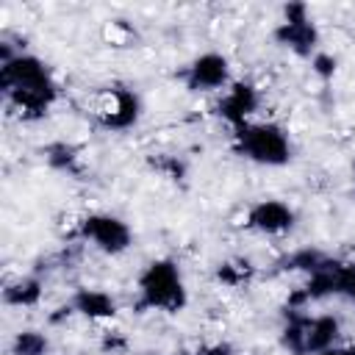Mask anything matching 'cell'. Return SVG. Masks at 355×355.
Masks as SVG:
<instances>
[{"label":"cell","mask_w":355,"mask_h":355,"mask_svg":"<svg viewBox=\"0 0 355 355\" xmlns=\"http://www.w3.org/2000/svg\"><path fill=\"white\" fill-rule=\"evenodd\" d=\"M0 89L6 103L22 119H42L58 100V83L50 67L33 53H14L0 61Z\"/></svg>","instance_id":"cell-1"},{"label":"cell","mask_w":355,"mask_h":355,"mask_svg":"<svg viewBox=\"0 0 355 355\" xmlns=\"http://www.w3.org/2000/svg\"><path fill=\"white\" fill-rule=\"evenodd\" d=\"M139 300L136 311H164V313H180L189 305V291L180 275L178 261L172 258H155L150 261L136 280Z\"/></svg>","instance_id":"cell-2"},{"label":"cell","mask_w":355,"mask_h":355,"mask_svg":"<svg viewBox=\"0 0 355 355\" xmlns=\"http://www.w3.org/2000/svg\"><path fill=\"white\" fill-rule=\"evenodd\" d=\"M236 155L258 164V166H286L291 161V139L288 130L277 122H247L233 130Z\"/></svg>","instance_id":"cell-3"},{"label":"cell","mask_w":355,"mask_h":355,"mask_svg":"<svg viewBox=\"0 0 355 355\" xmlns=\"http://www.w3.org/2000/svg\"><path fill=\"white\" fill-rule=\"evenodd\" d=\"M272 39L286 47L288 53H294L297 58H313L319 53V28L308 11L305 3H288L283 6V19L275 25Z\"/></svg>","instance_id":"cell-4"},{"label":"cell","mask_w":355,"mask_h":355,"mask_svg":"<svg viewBox=\"0 0 355 355\" xmlns=\"http://www.w3.org/2000/svg\"><path fill=\"white\" fill-rule=\"evenodd\" d=\"M78 239L86 241V244H92L103 255H122L133 244V230L116 214L92 211V214H86L78 222Z\"/></svg>","instance_id":"cell-5"},{"label":"cell","mask_w":355,"mask_h":355,"mask_svg":"<svg viewBox=\"0 0 355 355\" xmlns=\"http://www.w3.org/2000/svg\"><path fill=\"white\" fill-rule=\"evenodd\" d=\"M178 78L183 80V86L189 92H222L233 83L227 55H222L216 50H208V53H200L197 58H191L178 72Z\"/></svg>","instance_id":"cell-6"},{"label":"cell","mask_w":355,"mask_h":355,"mask_svg":"<svg viewBox=\"0 0 355 355\" xmlns=\"http://www.w3.org/2000/svg\"><path fill=\"white\" fill-rule=\"evenodd\" d=\"M141 116V97L128 86H108L103 92V105L97 111V122L105 130H130Z\"/></svg>","instance_id":"cell-7"},{"label":"cell","mask_w":355,"mask_h":355,"mask_svg":"<svg viewBox=\"0 0 355 355\" xmlns=\"http://www.w3.org/2000/svg\"><path fill=\"white\" fill-rule=\"evenodd\" d=\"M258 105H261L258 86L250 83V80H233V83L222 92V97L216 100L214 114H216L219 119H225V122L236 130V128L252 122V114L258 111Z\"/></svg>","instance_id":"cell-8"},{"label":"cell","mask_w":355,"mask_h":355,"mask_svg":"<svg viewBox=\"0 0 355 355\" xmlns=\"http://www.w3.org/2000/svg\"><path fill=\"white\" fill-rule=\"evenodd\" d=\"M244 225L261 236H283L297 225V214L288 202L269 197V200H258L247 208Z\"/></svg>","instance_id":"cell-9"},{"label":"cell","mask_w":355,"mask_h":355,"mask_svg":"<svg viewBox=\"0 0 355 355\" xmlns=\"http://www.w3.org/2000/svg\"><path fill=\"white\" fill-rule=\"evenodd\" d=\"M67 305L72 308V313H78L83 319H92V322H103V319L116 316V300L103 288H89V286L75 288Z\"/></svg>","instance_id":"cell-10"},{"label":"cell","mask_w":355,"mask_h":355,"mask_svg":"<svg viewBox=\"0 0 355 355\" xmlns=\"http://www.w3.org/2000/svg\"><path fill=\"white\" fill-rule=\"evenodd\" d=\"M341 336V324L333 313H319V316H308L305 324V355H319L330 347L338 344Z\"/></svg>","instance_id":"cell-11"},{"label":"cell","mask_w":355,"mask_h":355,"mask_svg":"<svg viewBox=\"0 0 355 355\" xmlns=\"http://www.w3.org/2000/svg\"><path fill=\"white\" fill-rule=\"evenodd\" d=\"M44 294V280L31 272V275H19L14 280L6 283L3 288V302L8 308H33Z\"/></svg>","instance_id":"cell-12"},{"label":"cell","mask_w":355,"mask_h":355,"mask_svg":"<svg viewBox=\"0 0 355 355\" xmlns=\"http://www.w3.org/2000/svg\"><path fill=\"white\" fill-rule=\"evenodd\" d=\"M42 155L47 161L50 169L55 172H64V175H80L83 172V164H80V147L72 144V141H50L42 147Z\"/></svg>","instance_id":"cell-13"},{"label":"cell","mask_w":355,"mask_h":355,"mask_svg":"<svg viewBox=\"0 0 355 355\" xmlns=\"http://www.w3.org/2000/svg\"><path fill=\"white\" fill-rule=\"evenodd\" d=\"M333 261V255L316 250V247H300L294 252H288L277 266L286 269V272H305V275H313L319 269H324L327 263Z\"/></svg>","instance_id":"cell-14"},{"label":"cell","mask_w":355,"mask_h":355,"mask_svg":"<svg viewBox=\"0 0 355 355\" xmlns=\"http://www.w3.org/2000/svg\"><path fill=\"white\" fill-rule=\"evenodd\" d=\"M50 352V341L42 330H19L14 338H11V347H8V355H47Z\"/></svg>","instance_id":"cell-15"},{"label":"cell","mask_w":355,"mask_h":355,"mask_svg":"<svg viewBox=\"0 0 355 355\" xmlns=\"http://www.w3.org/2000/svg\"><path fill=\"white\" fill-rule=\"evenodd\" d=\"M255 266L250 261H225L216 266V280L225 286H244L252 277Z\"/></svg>","instance_id":"cell-16"},{"label":"cell","mask_w":355,"mask_h":355,"mask_svg":"<svg viewBox=\"0 0 355 355\" xmlns=\"http://www.w3.org/2000/svg\"><path fill=\"white\" fill-rule=\"evenodd\" d=\"M153 166H155L161 175L172 178V180H180V178L186 175V166H183L175 155H158V158H153Z\"/></svg>","instance_id":"cell-17"},{"label":"cell","mask_w":355,"mask_h":355,"mask_svg":"<svg viewBox=\"0 0 355 355\" xmlns=\"http://www.w3.org/2000/svg\"><path fill=\"white\" fill-rule=\"evenodd\" d=\"M311 67H313V72L322 78V80H330L333 78V72H336V58L330 55V53H316L313 58H311Z\"/></svg>","instance_id":"cell-18"},{"label":"cell","mask_w":355,"mask_h":355,"mask_svg":"<svg viewBox=\"0 0 355 355\" xmlns=\"http://www.w3.org/2000/svg\"><path fill=\"white\" fill-rule=\"evenodd\" d=\"M194 355H236V349H233V344H227V341H211V344L197 347Z\"/></svg>","instance_id":"cell-19"},{"label":"cell","mask_w":355,"mask_h":355,"mask_svg":"<svg viewBox=\"0 0 355 355\" xmlns=\"http://www.w3.org/2000/svg\"><path fill=\"white\" fill-rule=\"evenodd\" d=\"M319 355H355V347H330V349H324V352H319Z\"/></svg>","instance_id":"cell-20"},{"label":"cell","mask_w":355,"mask_h":355,"mask_svg":"<svg viewBox=\"0 0 355 355\" xmlns=\"http://www.w3.org/2000/svg\"><path fill=\"white\" fill-rule=\"evenodd\" d=\"M352 302H355V294H352Z\"/></svg>","instance_id":"cell-21"}]
</instances>
